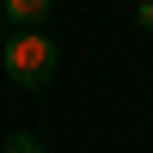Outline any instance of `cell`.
I'll return each mask as SVG.
<instances>
[{"label":"cell","instance_id":"1","mask_svg":"<svg viewBox=\"0 0 153 153\" xmlns=\"http://www.w3.org/2000/svg\"><path fill=\"white\" fill-rule=\"evenodd\" d=\"M0 61H6V80H19L25 92H43L61 74V49H55V37H43V31H12L6 49H0Z\"/></svg>","mask_w":153,"mask_h":153},{"label":"cell","instance_id":"2","mask_svg":"<svg viewBox=\"0 0 153 153\" xmlns=\"http://www.w3.org/2000/svg\"><path fill=\"white\" fill-rule=\"evenodd\" d=\"M0 12H6L12 31H37V25L55 12V0H0Z\"/></svg>","mask_w":153,"mask_h":153},{"label":"cell","instance_id":"3","mask_svg":"<svg viewBox=\"0 0 153 153\" xmlns=\"http://www.w3.org/2000/svg\"><path fill=\"white\" fill-rule=\"evenodd\" d=\"M0 153H43V141H37V135H25V129H19V135H6V147H0Z\"/></svg>","mask_w":153,"mask_h":153},{"label":"cell","instance_id":"4","mask_svg":"<svg viewBox=\"0 0 153 153\" xmlns=\"http://www.w3.org/2000/svg\"><path fill=\"white\" fill-rule=\"evenodd\" d=\"M135 19H141L147 31H153V0H141V6H135Z\"/></svg>","mask_w":153,"mask_h":153},{"label":"cell","instance_id":"5","mask_svg":"<svg viewBox=\"0 0 153 153\" xmlns=\"http://www.w3.org/2000/svg\"><path fill=\"white\" fill-rule=\"evenodd\" d=\"M135 6H141V0H135Z\"/></svg>","mask_w":153,"mask_h":153}]
</instances>
